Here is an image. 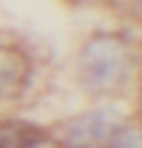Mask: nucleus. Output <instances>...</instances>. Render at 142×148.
Returning <instances> with one entry per match:
<instances>
[{"label": "nucleus", "instance_id": "f257e3e1", "mask_svg": "<svg viewBox=\"0 0 142 148\" xmlns=\"http://www.w3.org/2000/svg\"><path fill=\"white\" fill-rule=\"evenodd\" d=\"M131 51L122 40L97 37L83 49V77L97 91H114L131 77Z\"/></svg>", "mask_w": 142, "mask_h": 148}, {"label": "nucleus", "instance_id": "f03ea898", "mask_svg": "<svg viewBox=\"0 0 142 148\" xmlns=\"http://www.w3.org/2000/svg\"><path fill=\"white\" fill-rule=\"evenodd\" d=\"M119 123L105 114V111H94V114H85V117H77L74 123H68L66 128V140H68L71 148H100L105 145V140L114 134Z\"/></svg>", "mask_w": 142, "mask_h": 148}, {"label": "nucleus", "instance_id": "7ed1b4c3", "mask_svg": "<svg viewBox=\"0 0 142 148\" xmlns=\"http://www.w3.org/2000/svg\"><path fill=\"white\" fill-rule=\"evenodd\" d=\"M23 74H26V63L14 49H6L0 46V100L3 97H12L23 83Z\"/></svg>", "mask_w": 142, "mask_h": 148}, {"label": "nucleus", "instance_id": "20e7f679", "mask_svg": "<svg viewBox=\"0 0 142 148\" xmlns=\"http://www.w3.org/2000/svg\"><path fill=\"white\" fill-rule=\"evenodd\" d=\"M105 148H139V131H128V128H114V134L105 140Z\"/></svg>", "mask_w": 142, "mask_h": 148}, {"label": "nucleus", "instance_id": "39448f33", "mask_svg": "<svg viewBox=\"0 0 142 148\" xmlns=\"http://www.w3.org/2000/svg\"><path fill=\"white\" fill-rule=\"evenodd\" d=\"M17 148H63V145L54 143V140H48V137H40V140H29V143H23Z\"/></svg>", "mask_w": 142, "mask_h": 148}]
</instances>
